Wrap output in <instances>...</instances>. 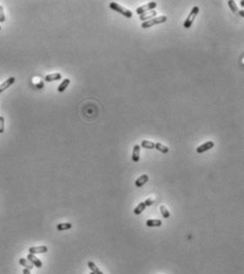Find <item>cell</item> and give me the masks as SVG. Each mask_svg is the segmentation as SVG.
I'll use <instances>...</instances> for the list:
<instances>
[{
  "label": "cell",
  "mask_w": 244,
  "mask_h": 274,
  "mask_svg": "<svg viewBox=\"0 0 244 274\" xmlns=\"http://www.w3.org/2000/svg\"><path fill=\"white\" fill-rule=\"evenodd\" d=\"M213 147H214V142L213 141H207V142H205V144H201L200 147H198V148H196V152L198 153L206 152V151L210 150V149L213 148Z\"/></svg>",
  "instance_id": "cell-5"
},
{
  "label": "cell",
  "mask_w": 244,
  "mask_h": 274,
  "mask_svg": "<svg viewBox=\"0 0 244 274\" xmlns=\"http://www.w3.org/2000/svg\"><path fill=\"white\" fill-rule=\"evenodd\" d=\"M62 79V75L61 73H51V75H48L45 77V81L46 82H53V81H57V80Z\"/></svg>",
  "instance_id": "cell-10"
},
{
  "label": "cell",
  "mask_w": 244,
  "mask_h": 274,
  "mask_svg": "<svg viewBox=\"0 0 244 274\" xmlns=\"http://www.w3.org/2000/svg\"><path fill=\"white\" fill-rule=\"evenodd\" d=\"M48 252V248L46 246H42V247H31L29 249V253L30 254H42V253H47Z\"/></svg>",
  "instance_id": "cell-6"
},
{
  "label": "cell",
  "mask_w": 244,
  "mask_h": 274,
  "mask_svg": "<svg viewBox=\"0 0 244 274\" xmlns=\"http://www.w3.org/2000/svg\"><path fill=\"white\" fill-rule=\"evenodd\" d=\"M239 12H240V15H241V16H244V13H243V11H239Z\"/></svg>",
  "instance_id": "cell-27"
},
{
  "label": "cell",
  "mask_w": 244,
  "mask_h": 274,
  "mask_svg": "<svg viewBox=\"0 0 244 274\" xmlns=\"http://www.w3.org/2000/svg\"><path fill=\"white\" fill-rule=\"evenodd\" d=\"M156 15H157V12H156V11H151L150 13H147V14L140 15V20H142L143 23H144V21L150 20V19L154 18Z\"/></svg>",
  "instance_id": "cell-11"
},
{
  "label": "cell",
  "mask_w": 244,
  "mask_h": 274,
  "mask_svg": "<svg viewBox=\"0 0 244 274\" xmlns=\"http://www.w3.org/2000/svg\"><path fill=\"white\" fill-rule=\"evenodd\" d=\"M145 207H147V205H145L144 202H141V203L138 204L137 207L134 209V214H135V215H140V214L145 209Z\"/></svg>",
  "instance_id": "cell-18"
},
{
  "label": "cell",
  "mask_w": 244,
  "mask_h": 274,
  "mask_svg": "<svg viewBox=\"0 0 244 274\" xmlns=\"http://www.w3.org/2000/svg\"><path fill=\"white\" fill-rule=\"evenodd\" d=\"M141 147L144 149H150V150H152V149L155 148V144H154L153 141H150V140H143L141 142Z\"/></svg>",
  "instance_id": "cell-19"
},
{
  "label": "cell",
  "mask_w": 244,
  "mask_h": 274,
  "mask_svg": "<svg viewBox=\"0 0 244 274\" xmlns=\"http://www.w3.org/2000/svg\"><path fill=\"white\" fill-rule=\"evenodd\" d=\"M154 149H156V150H158V151H160V152L162 153H168L169 152V148H168L167 146H165V144H160V142H157V144H155V148Z\"/></svg>",
  "instance_id": "cell-16"
},
{
  "label": "cell",
  "mask_w": 244,
  "mask_h": 274,
  "mask_svg": "<svg viewBox=\"0 0 244 274\" xmlns=\"http://www.w3.org/2000/svg\"><path fill=\"white\" fill-rule=\"evenodd\" d=\"M240 3H241V6H244V1H241Z\"/></svg>",
  "instance_id": "cell-28"
},
{
  "label": "cell",
  "mask_w": 244,
  "mask_h": 274,
  "mask_svg": "<svg viewBox=\"0 0 244 274\" xmlns=\"http://www.w3.org/2000/svg\"><path fill=\"white\" fill-rule=\"evenodd\" d=\"M27 259H28L29 261H30L31 264L33 265V266L36 267V268H42V262L38 259V258L36 257V256L33 255V254L29 253V255H28V257H27Z\"/></svg>",
  "instance_id": "cell-7"
},
{
  "label": "cell",
  "mask_w": 244,
  "mask_h": 274,
  "mask_svg": "<svg viewBox=\"0 0 244 274\" xmlns=\"http://www.w3.org/2000/svg\"><path fill=\"white\" fill-rule=\"evenodd\" d=\"M71 228H72L71 223H60L56 225L57 231H67V229H70Z\"/></svg>",
  "instance_id": "cell-20"
},
{
  "label": "cell",
  "mask_w": 244,
  "mask_h": 274,
  "mask_svg": "<svg viewBox=\"0 0 244 274\" xmlns=\"http://www.w3.org/2000/svg\"><path fill=\"white\" fill-rule=\"evenodd\" d=\"M132 159H133V162H135V163L139 162V159H140V146L139 144H135V146H134Z\"/></svg>",
  "instance_id": "cell-9"
},
{
  "label": "cell",
  "mask_w": 244,
  "mask_h": 274,
  "mask_svg": "<svg viewBox=\"0 0 244 274\" xmlns=\"http://www.w3.org/2000/svg\"><path fill=\"white\" fill-rule=\"evenodd\" d=\"M0 30H1V26H0Z\"/></svg>",
  "instance_id": "cell-30"
},
{
  "label": "cell",
  "mask_w": 244,
  "mask_h": 274,
  "mask_svg": "<svg viewBox=\"0 0 244 274\" xmlns=\"http://www.w3.org/2000/svg\"><path fill=\"white\" fill-rule=\"evenodd\" d=\"M168 20L167 16L165 15H162V16H158V17H154V18L150 19V20H147L144 23H142L141 27L143 29H147V28H151V27L155 26V24H163Z\"/></svg>",
  "instance_id": "cell-2"
},
{
  "label": "cell",
  "mask_w": 244,
  "mask_h": 274,
  "mask_svg": "<svg viewBox=\"0 0 244 274\" xmlns=\"http://www.w3.org/2000/svg\"><path fill=\"white\" fill-rule=\"evenodd\" d=\"M19 264H20L22 267H24V269H28V270H32V269L34 268V266H33L27 258H20V259H19Z\"/></svg>",
  "instance_id": "cell-14"
},
{
  "label": "cell",
  "mask_w": 244,
  "mask_h": 274,
  "mask_svg": "<svg viewBox=\"0 0 244 274\" xmlns=\"http://www.w3.org/2000/svg\"><path fill=\"white\" fill-rule=\"evenodd\" d=\"M69 84H70V80H69V79H65L64 81H63L62 83L59 85V88H57V90H59L60 93H63V91H65V90L68 87Z\"/></svg>",
  "instance_id": "cell-17"
},
{
  "label": "cell",
  "mask_w": 244,
  "mask_h": 274,
  "mask_svg": "<svg viewBox=\"0 0 244 274\" xmlns=\"http://www.w3.org/2000/svg\"><path fill=\"white\" fill-rule=\"evenodd\" d=\"M228 3V5H229V8H230V10L232 11V12L235 13V14H237V13L239 12V10H238V8H237V4L235 3V1H232V0H229V1L227 2Z\"/></svg>",
  "instance_id": "cell-22"
},
{
  "label": "cell",
  "mask_w": 244,
  "mask_h": 274,
  "mask_svg": "<svg viewBox=\"0 0 244 274\" xmlns=\"http://www.w3.org/2000/svg\"><path fill=\"white\" fill-rule=\"evenodd\" d=\"M156 6H157V2H155V1L149 2V3L145 4V5L139 6V8L136 10V13H137L138 15H142V14H144L145 12H149V11L155 9Z\"/></svg>",
  "instance_id": "cell-4"
},
{
  "label": "cell",
  "mask_w": 244,
  "mask_h": 274,
  "mask_svg": "<svg viewBox=\"0 0 244 274\" xmlns=\"http://www.w3.org/2000/svg\"><path fill=\"white\" fill-rule=\"evenodd\" d=\"M109 8H111V10L115 11V12L120 13V14L123 15V16H125L126 18H131V17L133 16V13H132L131 11L125 9L124 6L120 5V4L116 3V2H111V3H109Z\"/></svg>",
  "instance_id": "cell-1"
},
{
  "label": "cell",
  "mask_w": 244,
  "mask_h": 274,
  "mask_svg": "<svg viewBox=\"0 0 244 274\" xmlns=\"http://www.w3.org/2000/svg\"><path fill=\"white\" fill-rule=\"evenodd\" d=\"M89 274H95V273H93V272H90V273H89Z\"/></svg>",
  "instance_id": "cell-29"
},
{
  "label": "cell",
  "mask_w": 244,
  "mask_h": 274,
  "mask_svg": "<svg viewBox=\"0 0 244 274\" xmlns=\"http://www.w3.org/2000/svg\"><path fill=\"white\" fill-rule=\"evenodd\" d=\"M22 273H24V274H31L30 270H28V269H24V271H22Z\"/></svg>",
  "instance_id": "cell-26"
},
{
  "label": "cell",
  "mask_w": 244,
  "mask_h": 274,
  "mask_svg": "<svg viewBox=\"0 0 244 274\" xmlns=\"http://www.w3.org/2000/svg\"><path fill=\"white\" fill-rule=\"evenodd\" d=\"M5 21V16H4L3 8L2 5H0V23H4Z\"/></svg>",
  "instance_id": "cell-24"
},
{
  "label": "cell",
  "mask_w": 244,
  "mask_h": 274,
  "mask_svg": "<svg viewBox=\"0 0 244 274\" xmlns=\"http://www.w3.org/2000/svg\"><path fill=\"white\" fill-rule=\"evenodd\" d=\"M145 224H147V226H149V228H159V226H162V222L157 219H153V220L151 219V220H147V221L145 222Z\"/></svg>",
  "instance_id": "cell-13"
},
{
  "label": "cell",
  "mask_w": 244,
  "mask_h": 274,
  "mask_svg": "<svg viewBox=\"0 0 244 274\" xmlns=\"http://www.w3.org/2000/svg\"><path fill=\"white\" fill-rule=\"evenodd\" d=\"M14 82H15V78L14 77H11V78H9L8 80H5V81H4L2 84H0V93H1L3 90H5L6 88L10 87V86L12 85Z\"/></svg>",
  "instance_id": "cell-8"
},
{
  "label": "cell",
  "mask_w": 244,
  "mask_h": 274,
  "mask_svg": "<svg viewBox=\"0 0 244 274\" xmlns=\"http://www.w3.org/2000/svg\"><path fill=\"white\" fill-rule=\"evenodd\" d=\"M4 132V117L0 116V134Z\"/></svg>",
  "instance_id": "cell-23"
},
{
  "label": "cell",
  "mask_w": 244,
  "mask_h": 274,
  "mask_svg": "<svg viewBox=\"0 0 244 274\" xmlns=\"http://www.w3.org/2000/svg\"><path fill=\"white\" fill-rule=\"evenodd\" d=\"M87 266H88V268L91 270V272H93L95 274H103V272L101 270H100L99 268H98L97 266H96L95 262L93 261H88V264H87Z\"/></svg>",
  "instance_id": "cell-15"
},
{
  "label": "cell",
  "mask_w": 244,
  "mask_h": 274,
  "mask_svg": "<svg viewBox=\"0 0 244 274\" xmlns=\"http://www.w3.org/2000/svg\"><path fill=\"white\" fill-rule=\"evenodd\" d=\"M160 213H162V217H163V218H166V219H168V218L170 217V213H169V210H168V208H167V207H166L165 205H162V206H160Z\"/></svg>",
  "instance_id": "cell-21"
},
{
  "label": "cell",
  "mask_w": 244,
  "mask_h": 274,
  "mask_svg": "<svg viewBox=\"0 0 244 274\" xmlns=\"http://www.w3.org/2000/svg\"><path fill=\"white\" fill-rule=\"evenodd\" d=\"M144 203H145V205H147V206H151L152 204L154 203V200H152V199H150V198H149V199L145 200Z\"/></svg>",
  "instance_id": "cell-25"
},
{
  "label": "cell",
  "mask_w": 244,
  "mask_h": 274,
  "mask_svg": "<svg viewBox=\"0 0 244 274\" xmlns=\"http://www.w3.org/2000/svg\"><path fill=\"white\" fill-rule=\"evenodd\" d=\"M198 12H200V9H198V6H194V8L192 9L191 12H190L189 15H188V17L186 18V20L184 21V28H185V29L191 28V26H192V24H193L194 19H195V17L198 16Z\"/></svg>",
  "instance_id": "cell-3"
},
{
  "label": "cell",
  "mask_w": 244,
  "mask_h": 274,
  "mask_svg": "<svg viewBox=\"0 0 244 274\" xmlns=\"http://www.w3.org/2000/svg\"><path fill=\"white\" fill-rule=\"evenodd\" d=\"M147 181H149V175L147 174H142L141 177H139L135 182V185L137 187H141L145 184Z\"/></svg>",
  "instance_id": "cell-12"
}]
</instances>
